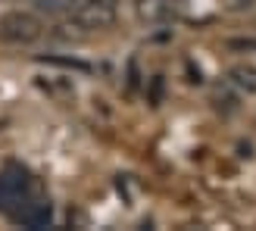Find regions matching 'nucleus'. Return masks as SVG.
Returning <instances> with one entry per match:
<instances>
[{"instance_id":"nucleus-5","label":"nucleus","mask_w":256,"mask_h":231,"mask_svg":"<svg viewBox=\"0 0 256 231\" xmlns=\"http://www.w3.org/2000/svg\"><path fill=\"white\" fill-rule=\"evenodd\" d=\"M10 222L22 225V228H47L50 222H54V203L44 200V197H32L10 216Z\"/></svg>"},{"instance_id":"nucleus-3","label":"nucleus","mask_w":256,"mask_h":231,"mask_svg":"<svg viewBox=\"0 0 256 231\" xmlns=\"http://www.w3.org/2000/svg\"><path fill=\"white\" fill-rule=\"evenodd\" d=\"M69 16L84 34L106 32L119 19V0H75Z\"/></svg>"},{"instance_id":"nucleus-6","label":"nucleus","mask_w":256,"mask_h":231,"mask_svg":"<svg viewBox=\"0 0 256 231\" xmlns=\"http://www.w3.org/2000/svg\"><path fill=\"white\" fill-rule=\"evenodd\" d=\"M228 82L244 94H256V62H234L228 69Z\"/></svg>"},{"instance_id":"nucleus-2","label":"nucleus","mask_w":256,"mask_h":231,"mask_svg":"<svg viewBox=\"0 0 256 231\" xmlns=\"http://www.w3.org/2000/svg\"><path fill=\"white\" fill-rule=\"evenodd\" d=\"M44 38V22L38 12L28 10H10L0 16V41L12 47H28Z\"/></svg>"},{"instance_id":"nucleus-4","label":"nucleus","mask_w":256,"mask_h":231,"mask_svg":"<svg viewBox=\"0 0 256 231\" xmlns=\"http://www.w3.org/2000/svg\"><path fill=\"white\" fill-rule=\"evenodd\" d=\"M134 16L147 28L172 25L182 19V0H134Z\"/></svg>"},{"instance_id":"nucleus-8","label":"nucleus","mask_w":256,"mask_h":231,"mask_svg":"<svg viewBox=\"0 0 256 231\" xmlns=\"http://www.w3.org/2000/svg\"><path fill=\"white\" fill-rule=\"evenodd\" d=\"M219 6L228 16H240V12H250L256 6V0H219Z\"/></svg>"},{"instance_id":"nucleus-1","label":"nucleus","mask_w":256,"mask_h":231,"mask_svg":"<svg viewBox=\"0 0 256 231\" xmlns=\"http://www.w3.org/2000/svg\"><path fill=\"white\" fill-rule=\"evenodd\" d=\"M34 175L25 169V166L19 162H6L4 166V172H0V212L10 216L16 212L25 200H32L34 197Z\"/></svg>"},{"instance_id":"nucleus-7","label":"nucleus","mask_w":256,"mask_h":231,"mask_svg":"<svg viewBox=\"0 0 256 231\" xmlns=\"http://www.w3.org/2000/svg\"><path fill=\"white\" fill-rule=\"evenodd\" d=\"M75 0H34V12L38 16H66L72 12Z\"/></svg>"}]
</instances>
